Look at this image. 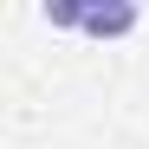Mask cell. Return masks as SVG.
Instances as JSON below:
<instances>
[{
	"label": "cell",
	"instance_id": "obj_1",
	"mask_svg": "<svg viewBox=\"0 0 149 149\" xmlns=\"http://www.w3.org/2000/svg\"><path fill=\"white\" fill-rule=\"evenodd\" d=\"M136 7L130 0H117V7H84V26L78 33H91V39H123V33H136Z\"/></svg>",
	"mask_w": 149,
	"mask_h": 149
}]
</instances>
